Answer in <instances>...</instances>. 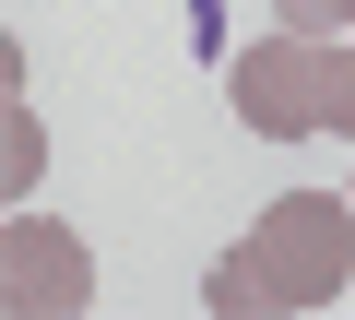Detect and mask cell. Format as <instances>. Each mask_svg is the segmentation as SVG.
Returning a JSON list of instances; mask_svg holds the SVG:
<instances>
[{"instance_id": "cell-1", "label": "cell", "mask_w": 355, "mask_h": 320, "mask_svg": "<svg viewBox=\"0 0 355 320\" xmlns=\"http://www.w3.org/2000/svg\"><path fill=\"white\" fill-rule=\"evenodd\" d=\"M249 261L272 273L284 308H331L343 273H355V202H343V190H284V202L249 226Z\"/></svg>"}, {"instance_id": "cell-2", "label": "cell", "mask_w": 355, "mask_h": 320, "mask_svg": "<svg viewBox=\"0 0 355 320\" xmlns=\"http://www.w3.org/2000/svg\"><path fill=\"white\" fill-rule=\"evenodd\" d=\"M225 95H237V119L261 130V142H308L320 130V36H261L237 71H225Z\"/></svg>"}, {"instance_id": "cell-3", "label": "cell", "mask_w": 355, "mask_h": 320, "mask_svg": "<svg viewBox=\"0 0 355 320\" xmlns=\"http://www.w3.org/2000/svg\"><path fill=\"white\" fill-rule=\"evenodd\" d=\"M0 296H12V320H71V308L95 296L83 237L48 226V214H12V226H0Z\"/></svg>"}, {"instance_id": "cell-4", "label": "cell", "mask_w": 355, "mask_h": 320, "mask_svg": "<svg viewBox=\"0 0 355 320\" xmlns=\"http://www.w3.org/2000/svg\"><path fill=\"white\" fill-rule=\"evenodd\" d=\"M202 296H214V320H272V308H284V296H272V273H261L249 249H225V261L202 273Z\"/></svg>"}, {"instance_id": "cell-5", "label": "cell", "mask_w": 355, "mask_h": 320, "mask_svg": "<svg viewBox=\"0 0 355 320\" xmlns=\"http://www.w3.org/2000/svg\"><path fill=\"white\" fill-rule=\"evenodd\" d=\"M0 178H12V190H36V178H48V130L24 119V95H12V119H0Z\"/></svg>"}, {"instance_id": "cell-6", "label": "cell", "mask_w": 355, "mask_h": 320, "mask_svg": "<svg viewBox=\"0 0 355 320\" xmlns=\"http://www.w3.org/2000/svg\"><path fill=\"white\" fill-rule=\"evenodd\" d=\"M320 130H355V48H320Z\"/></svg>"}, {"instance_id": "cell-7", "label": "cell", "mask_w": 355, "mask_h": 320, "mask_svg": "<svg viewBox=\"0 0 355 320\" xmlns=\"http://www.w3.org/2000/svg\"><path fill=\"white\" fill-rule=\"evenodd\" d=\"M272 24H296V36H343L355 0H272Z\"/></svg>"}]
</instances>
